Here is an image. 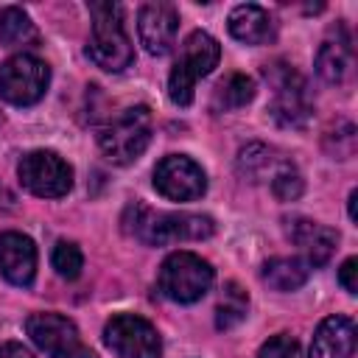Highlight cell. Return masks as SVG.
<instances>
[{"mask_svg":"<svg viewBox=\"0 0 358 358\" xmlns=\"http://www.w3.org/2000/svg\"><path fill=\"white\" fill-rule=\"evenodd\" d=\"M129 215H134V221L126 229L151 246H168L176 241H204L215 232L213 218L201 213H154L148 207L134 204Z\"/></svg>","mask_w":358,"mask_h":358,"instance_id":"cell-1","label":"cell"},{"mask_svg":"<svg viewBox=\"0 0 358 358\" xmlns=\"http://www.w3.org/2000/svg\"><path fill=\"white\" fill-rule=\"evenodd\" d=\"M92 31L87 42V56L109 73H120L131 64L134 50L131 39L123 28V14L117 3H90Z\"/></svg>","mask_w":358,"mask_h":358,"instance_id":"cell-2","label":"cell"},{"mask_svg":"<svg viewBox=\"0 0 358 358\" xmlns=\"http://www.w3.org/2000/svg\"><path fill=\"white\" fill-rule=\"evenodd\" d=\"M221 59V48L218 42L207 34V31H193L185 42L182 50L171 67L168 76V95L176 106H187L193 101V87L199 78L210 76L213 67Z\"/></svg>","mask_w":358,"mask_h":358,"instance_id":"cell-3","label":"cell"},{"mask_svg":"<svg viewBox=\"0 0 358 358\" xmlns=\"http://www.w3.org/2000/svg\"><path fill=\"white\" fill-rule=\"evenodd\" d=\"M213 266L193 255V252H173L162 260L159 274H157V285L162 291V296H168L171 302L179 305H190L199 302L210 285H213Z\"/></svg>","mask_w":358,"mask_h":358,"instance_id":"cell-4","label":"cell"},{"mask_svg":"<svg viewBox=\"0 0 358 358\" xmlns=\"http://www.w3.org/2000/svg\"><path fill=\"white\" fill-rule=\"evenodd\" d=\"M148 143H151V112H148V106H129L98 131L101 151L117 165L134 162L148 148Z\"/></svg>","mask_w":358,"mask_h":358,"instance_id":"cell-5","label":"cell"},{"mask_svg":"<svg viewBox=\"0 0 358 358\" xmlns=\"http://www.w3.org/2000/svg\"><path fill=\"white\" fill-rule=\"evenodd\" d=\"M266 81L274 90L271 98V117L285 126V129H302L310 120V98H308V84L305 78L285 62L266 64Z\"/></svg>","mask_w":358,"mask_h":358,"instance_id":"cell-6","label":"cell"},{"mask_svg":"<svg viewBox=\"0 0 358 358\" xmlns=\"http://www.w3.org/2000/svg\"><path fill=\"white\" fill-rule=\"evenodd\" d=\"M50 84V67L31 56L17 53L0 64V98L14 106H31L36 103Z\"/></svg>","mask_w":358,"mask_h":358,"instance_id":"cell-7","label":"cell"},{"mask_svg":"<svg viewBox=\"0 0 358 358\" xmlns=\"http://www.w3.org/2000/svg\"><path fill=\"white\" fill-rule=\"evenodd\" d=\"M25 333L50 358H95L78 327L62 313H31L25 319Z\"/></svg>","mask_w":358,"mask_h":358,"instance_id":"cell-8","label":"cell"},{"mask_svg":"<svg viewBox=\"0 0 358 358\" xmlns=\"http://www.w3.org/2000/svg\"><path fill=\"white\" fill-rule=\"evenodd\" d=\"M103 344L117 358H159L162 338L157 327L134 313H117L103 327Z\"/></svg>","mask_w":358,"mask_h":358,"instance_id":"cell-9","label":"cell"},{"mask_svg":"<svg viewBox=\"0 0 358 358\" xmlns=\"http://www.w3.org/2000/svg\"><path fill=\"white\" fill-rule=\"evenodd\" d=\"M17 176L28 193L42 199H59L73 187V168L53 151H28L17 165Z\"/></svg>","mask_w":358,"mask_h":358,"instance_id":"cell-10","label":"cell"},{"mask_svg":"<svg viewBox=\"0 0 358 358\" xmlns=\"http://www.w3.org/2000/svg\"><path fill=\"white\" fill-rule=\"evenodd\" d=\"M154 187L159 196L171 201H193L204 196L207 176L199 162H193L185 154H168L154 168Z\"/></svg>","mask_w":358,"mask_h":358,"instance_id":"cell-11","label":"cell"},{"mask_svg":"<svg viewBox=\"0 0 358 358\" xmlns=\"http://www.w3.org/2000/svg\"><path fill=\"white\" fill-rule=\"evenodd\" d=\"M179 11L171 3H145L137 14L140 42L151 56H165L176 42Z\"/></svg>","mask_w":358,"mask_h":358,"instance_id":"cell-12","label":"cell"},{"mask_svg":"<svg viewBox=\"0 0 358 358\" xmlns=\"http://www.w3.org/2000/svg\"><path fill=\"white\" fill-rule=\"evenodd\" d=\"M0 274L11 285H31L36 274V246L22 232H0Z\"/></svg>","mask_w":358,"mask_h":358,"instance_id":"cell-13","label":"cell"},{"mask_svg":"<svg viewBox=\"0 0 358 358\" xmlns=\"http://www.w3.org/2000/svg\"><path fill=\"white\" fill-rule=\"evenodd\" d=\"M288 238L302 249L305 255V263L308 266H324L333 252H336V243H338V232L324 227V224H316V221H308V218H291L288 221Z\"/></svg>","mask_w":358,"mask_h":358,"instance_id":"cell-14","label":"cell"},{"mask_svg":"<svg viewBox=\"0 0 358 358\" xmlns=\"http://www.w3.org/2000/svg\"><path fill=\"white\" fill-rule=\"evenodd\" d=\"M355 322L350 316H327L319 322L308 358H352Z\"/></svg>","mask_w":358,"mask_h":358,"instance_id":"cell-15","label":"cell"},{"mask_svg":"<svg viewBox=\"0 0 358 358\" xmlns=\"http://www.w3.org/2000/svg\"><path fill=\"white\" fill-rule=\"evenodd\" d=\"M227 25H229V34H232L238 42H243V45H263V42H268L271 34H274V22H271L268 11L260 8V6H255V3H241V6H235V8L229 11Z\"/></svg>","mask_w":358,"mask_h":358,"instance_id":"cell-16","label":"cell"},{"mask_svg":"<svg viewBox=\"0 0 358 358\" xmlns=\"http://www.w3.org/2000/svg\"><path fill=\"white\" fill-rule=\"evenodd\" d=\"M310 266L299 257H271L263 266V282L274 291H296L308 282Z\"/></svg>","mask_w":358,"mask_h":358,"instance_id":"cell-17","label":"cell"},{"mask_svg":"<svg viewBox=\"0 0 358 358\" xmlns=\"http://www.w3.org/2000/svg\"><path fill=\"white\" fill-rule=\"evenodd\" d=\"M352 67V50L347 39H327L322 42L319 53H316V73L327 81V84H341L347 78Z\"/></svg>","mask_w":358,"mask_h":358,"instance_id":"cell-18","label":"cell"},{"mask_svg":"<svg viewBox=\"0 0 358 358\" xmlns=\"http://www.w3.org/2000/svg\"><path fill=\"white\" fill-rule=\"evenodd\" d=\"M282 165L285 162L280 157H274V151L268 145H263V143H249L238 154V171L246 179H252V182H260L266 176H274Z\"/></svg>","mask_w":358,"mask_h":358,"instance_id":"cell-19","label":"cell"},{"mask_svg":"<svg viewBox=\"0 0 358 358\" xmlns=\"http://www.w3.org/2000/svg\"><path fill=\"white\" fill-rule=\"evenodd\" d=\"M36 42V28L31 17L20 6H6L0 11V45L6 48H22Z\"/></svg>","mask_w":358,"mask_h":358,"instance_id":"cell-20","label":"cell"},{"mask_svg":"<svg viewBox=\"0 0 358 358\" xmlns=\"http://www.w3.org/2000/svg\"><path fill=\"white\" fill-rule=\"evenodd\" d=\"M252 98H255V81L243 73H232L215 87L213 103H215V109H241Z\"/></svg>","mask_w":358,"mask_h":358,"instance_id":"cell-21","label":"cell"},{"mask_svg":"<svg viewBox=\"0 0 358 358\" xmlns=\"http://www.w3.org/2000/svg\"><path fill=\"white\" fill-rule=\"evenodd\" d=\"M246 308H249L246 291H241L235 282H229L227 291H224V296H221V302H218V308H215V327L218 330L235 327L246 316Z\"/></svg>","mask_w":358,"mask_h":358,"instance_id":"cell-22","label":"cell"},{"mask_svg":"<svg viewBox=\"0 0 358 358\" xmlns=\"http://www.w3.org/2000/svg\"><path fill=\"white\" fill-rule=\"evenodd\" d=\"M50 263H53V268H56L59 277L76 280V277L81 274V268H84V255H81V249H78L73 241H59V243L53 246Z\"/></svg>","mask_w":358,"mask_h":358,"instance_id":"cell-23","label":"cell"},{"mask_svg":"<svg viewBox=\"0 0 358 358\" xmlns=\"http://www.w3.org/2000/svg\"><path fill=\"white\" fill-rule=\"evenodd\" d=\"M271 193H274L280 201H294V199L302 196V176H299V171H296L291 162H285V165L271 176Z\"/></svg>","mask_w":358,"mask_h":358,"instance_id":"cell-24","label":"cell"},{"mask_svg":"<svg viewBox=\"0 0 358 358\" xmlns=\"http://www.w3.org/2000/svg\"><path fill=\"white\" fill-rule=\"evenodd\" d=\"M330 140H336V145H330L327 151H330L336 159L352 157V151H355V126H352V123H338L336 131H330L324 143H330Z\"/></svg>","mask_w":358,"mask_h":358,"instance_id":"cell-25","label":"cell"},{"mask_svg":"<svg viewBox=\"0 0 358 358\" xmlns=\"http://www.w3.org/2000/svg\"><path fill=\"white\" fill-rule=\"evenodd\" d=\"M257 358H302V355H299V344H296V338L280 333V336H271V338L260 347Z\"/></svg>","mask_w":358,"mask_h":358,"instance_id":"cell-26","label":"cell"},{"mask_svg":"<svg viewBox=\"0 0 358 358\" xmlns=\"http://www.w3.org/2000/svg\"><path fill=\"white\" fill-rule=\"evenodd\" d=\"M355 274H358V260H355V257H347V260L341 263V268H338V282H341V288H344L347 294H358V280H355Z\"/></svg>","mask_w":358,"mask_h":358,"instance_id":"cell-27","label":"cell"},{"mask_svg":"<svg viewBox=\"0 0 358 358\" xmlns=\"http://www.w3.org/2000/svg\"><path fill=\"white\" fill-rule=\"evenodd\" d=\"M0 358H36L28 347H22L20 341H3L0 344Z\"/></svg>","mask_w":358,"mask_h":358,"instance_id":"cell-28","label":"cell"},{"mask_svg":"<svg viewBox=\"0 0 358 358\" xmlns=\"http://www.w3.org/2000/svg\"><path fill=\"white\" fill-rule=\"evenodd\" d=\"M14 207V193L0 182V210H11Z\"/></svg>","mask_w":358,"mask_h":358,"instance_id":"cell-29","label":"cell"},{"mask_svg":"<svg viewBox=\"0 0 358 358\" xmlns=\"http://www.w3.org/2000/svg\"><path fill=\"white\" fill-rule=\"evenodd\" d=\"M355 201H358V190H352L350 199H347V210H350V218L352 221H355Z\"/></svg>","mask_w":358,"mask_h":358,"instance_id":"cell-30","label":"cell"}]
</instances>
